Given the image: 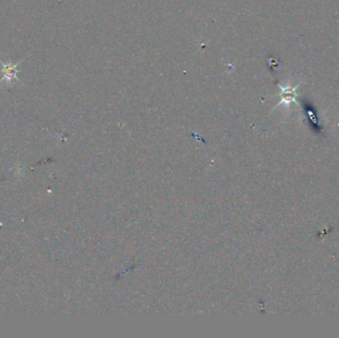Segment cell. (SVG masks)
Wrapping results in <instances>:
<instances>
[{
  "label": "cell",
  "mask_w": 339,
  "mask_h": 338,
  "mask_svg": "<svg viewBox=\"0 0 339 338\" xmlns=\"http://www.w3.org/2000/svg\"><path fill=\"white\" fill-rule=\"evenodd\" d=\"M0 63L2 64V67H3V69H2L3 77H2L1 80H0V82H6L7 84H10L11 82L18 80L17 68L19 67V64H15V65L4 64V63H2L1 60H0Z\"/></svg>",
  "instance_id": "cell-1"
}]
</instances>
